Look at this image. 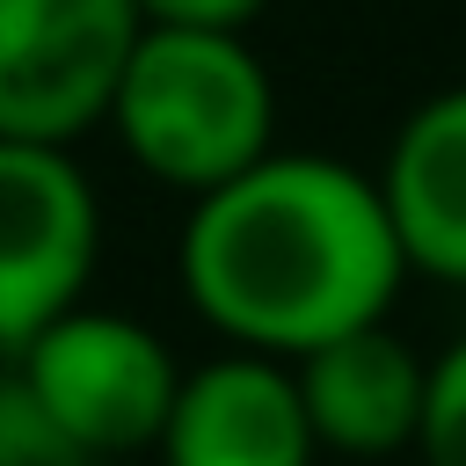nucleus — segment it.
<instances>
[{"label":"nucleus","instance_id":"nucleus-3","mask_svg":"<svg viewBox=\"0 0 466 466\" xmlns=\"http://www.w3.org/2000/svg\"><path fill=\"white\" fill-rule=\"evenodd\" d=\"M15 371L29 379V393L51 408V422L73 437V451L87 466L116 459V451H146L160 437L175 379H182L167 342L146 320L87 306V299L66 306L58 320H44L15 350Z\"/></svg>","mask_w":466,"mask_h":466},{"label":"nucleus","instance_id":"nucleus-1","mask_svg":"<svg viewBox=\"0 0 466 466\" xmlns=\"http://www.w3.org/2000/svg\"><path fill=\"white\" fill-rule=\"evenodd\" d=\"M182 291L233 342L299 357L342 328L386 320L408 262L379 182L328 153H262L197 189L182 226Z\"/></svg>","mask_w":466,"mask_h":466},{"label":"nucleus","instance_id":"nucleus-6","mask_svg":"<svg viewBox=\"0 0 466 466\" xmlns=\"http://www.w3.org/2000/svg\"><path fill=\"white\" fill-rule=\"evenodd\" d=\"M153 444L167 466H313L320 451L291 364L269 350H226L182 371Z\"/></svg>","mask_w":466,"mask_h":466},{"label":"nucleus","instance_id":"nucleus-9","mask_svg":"<svg viewBox=\"0 0 466 466\" xmlns=\"http://www.w3.org/2000/svg\"><path fill=\"white\" fill-rule=\"evenodd\" d=\"M0 466H87L73 437L51 422V408L29 393L15 357H0Z\"/></svg>","mask_w":466,"mask_h":466},{"label":"nucleus","instance_id":"nucleus-5","mask_svg":"<svg viewBox=\"0 0 466 466\" xmlns=\"http://www.w3.org/2000/svg\"><path fill=\"white\" fill-rule=\"evenodd\" d=\"M102 262V204L73 146L0 138V357L87 299Z\"/></svg>","mask_w":466,"mask_h":466},{"label":"nucleus","instance_id":"nucleus-2","mask_svg":"<svg viewBox=\"0 0 466 466\" xmlns=\"http://www.w3.org/2000/svg\"><path fill=\"white\" fill-rule=\"evenodd\" d=\"M124 153L167 189H211L269 153L277 87L240 29H138L109 116Z\"/></svg>","mask_w":466,"mask_h":466},{"label":"nucleus","instance_id":"nucleus-10","mask_svg":"<svg viewBox=\"0 0 466 466\" xmlns=\"http://www.w3.org/2000/svg\"><path fill=\"white\" fill-rule=\"evenodd\" d=\"M415 451H422V466H466V335L422 371Z\"/></svg>","mask_w":466,"mask_h":466},{"label":"nucleus","instance_id":"nucleus-7","mask_svg":"<svg viewBox=\"0 0 466 466\" xmlns=\"http://www.w3.org/2000/svg\"><path fill=\"white\" fill-rule=\"evenodd\" d=\"M291 364V386H299V408L313 422V444L328 451H357V459H386L400 444H415V415H422V357L386 328V320H364V328H342Z\"/></svg>","mask_w":466,"mask_h":466},{"label":"nucleus","instance_id":"nucleus-8","mask_svg":"<svg viewBox=\"0 0 466 466\" xmlns=\"http://www.w3.org/2000/svg\"><path fill=\"white\" fill-rule=\"evenodd\" d=\"M400 262L444 284H466V87L430 95L386 146L371 175Z\"/></svg>","mask_w":466,"mask_h":466},{"label":"nucleus","instance_id":"nucleus-4","mask_svg":"<svg viewBox=\"0 0 466 466\" xmlns=\"http://www.w3.org/2000/svg\"><path fill=\"white\" fill-rule=\"evenodd\" d=\"M138 29L131 0H0V138L73 146L95 131Z\"/></svg>","mask_w":466,"mask_h":466},{"label":"nucleus","instance_id":"nucleus-11","mask_svg":"<svg viewBox=\"0 0 466 466\" xmlns=\"http://www.w3.org/2000/svg\"><path fill=\"white\" fill-rule=\"evenodd\" d=\"M153 29H248L269 0H131Z\"/></svg>","mask_w":466,"mask_h":466}]
</instances>
